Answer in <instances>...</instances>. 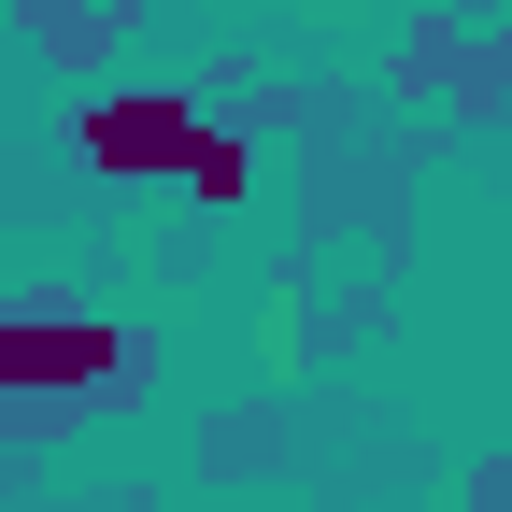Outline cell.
Returning <instances> with one entry per match:
<instances>
[{"mask_svg": "<svg viewBox=\"0 0 512 512\" xmlns=\"http://www.w3.org/2000/svg\"><path fill=\"white\" fill-rule=\"evenodd\" d=\"M143 370L128 328H86V313H0V384H114Z\"/></svg>", "mask_w": 512, "mask_h": 512, "instance_id": "cell-1", "label": "cell"}, {"mask_svg": "<svg viewBox=\"0 0 512 512\" xmlns=\"http://www.w3.org/2000/svg\"><path fill=\"white\" fill-rule=\"evenodd\" d=\"M86 157H100V171H200L214 128L185 114V100H100V114H86Z\"/></svg>", "mask_w": 512, "mask_h": 512, "instance_id": "cell-2", "label": "cell"}]
</instances>
